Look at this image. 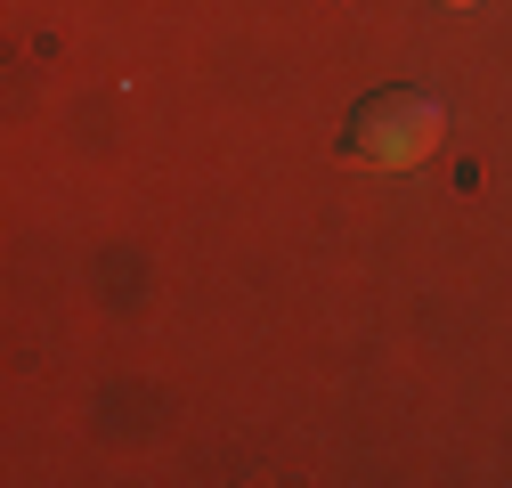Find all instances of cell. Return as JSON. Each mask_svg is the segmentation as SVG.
<instances>
[{
  "mask_svg": "<svg viewBox=\"0 0 512 488\" xmlns=\"http://www.w3.org/2000/svg\"><path fill=\"white\" fill-rule=\"evenodd\" d=\"M447 9H472V0H447Z\"/></svg>",
  "mask_w": 512,
  "mask_h": 488,
  "instance_id": "7a4b0ae2",
  "label": "cell"
},
{
  "mask_svg": "<svg viewBox=\"0 0 512 488\" xmlns=\"http://www.w3.org/2000/svg\"><path fill=\"white\" fill-rule=\"evenodd\" d=\"M439 139H447V114H439L431 98H415V90H382V98L358 106V122H350V155H358V163H382V171L423 163Z\"/></svg>",
  "mask_w": 512,
  "mask_h": 488,
  "instance_id": "6da1fadb",
  "label": "cell"
}]
</instances>
